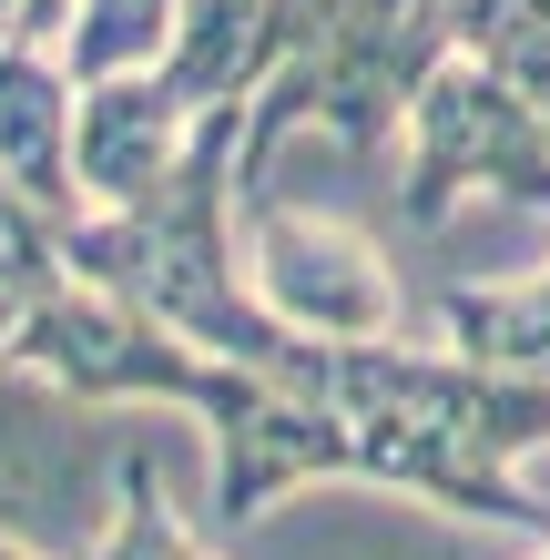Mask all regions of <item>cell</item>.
Masks as SVG:
<instances>
[{
	"mask_svg": "<svg viewBox=\"0 0 550 560\" xmlns=\"http://www.w3.org/2000/svg\"><path fill=\"white\" fill-rule=\"evenodd\" d=\"M0 368L42 377V387H61V398H82V408H113V398L194 408V418H204V439H214V428H235L245 398H255V377H266V368H245V357H214V347H194V337H174V326L133 316L122 295L72 285V276L21 306Z\"/></svg>",
	"mask_w": 550,
	"mask_h": 560,
	"instance_id": "cell-1",
	"label": "cell"
},
{
	"mask_svg": "<svg viewBox=\"0 0 550 560\" xmlns=\"http://www.w3.org/2000/svg\"><path fill=\"white\" fill-rule=\"evenodd\" d=\"M469 194H510V205L550 214V113L520 82H500L490 61H438L429 92L408 103L398 133V214L438 224Z\"/></svg>",
	"mask_w": 550,
	"mask_h": 560,
	"instance_id": "cell-2",
	"label": "cell"
},
{
	"mask_svg": "<svg viewBox=\"0 0 550 560\" xmlns=\"http://www.w3.org/2000/svg\"><path fill=\"white\" fill-rule=\"evenodd\" d=\"M245 285L266 295L276 326H296L316 347H377L408 316L398 266H387L358 224L276 205V194H245Z\"/></svg>",
	"mask_w": 550,
	"mask_h": 560,
	"instance_id": "cell-3",
	"label": "cell"
},
{
	"mask_svg": "<svg viewBox=\"0 0 550 560\" xmlns=\"http://www.w3.org/2000/svg\"><path fill=\"white\" fill-rule=\"evenodd\" d=\"M204 113L184 103L174 72H122V82H92L82 92V122H72V174H82V214H122V205H153L174 174Z\"/></svg>",
	"mask_w": 550,
	"mask_h": 560,
	"instance_id": "cell-4",
	"label": "cell"
},
{
	"mask_svg": "<svg viewBox=\"0 0 550 560\" xmlns=\"http://www.w3.org/2000/svg\"><path fill=\"white\" fill-rule=\"evenodd\" d=\"M72 122H82V82L51 42H0V184L21 205H42L51 224L82 214V174H72Z\"/></svg>",
	"mask_w": 550,
	"mask_h": 560,
	"instance_id": "cell-5",
	"label": "cell"
},
{
	"mask_svg": "<svg viewBox=\"0 0 550 560\" xmlns=\"http://www.w3.org/2000/svg\"><path fill=\"white\" fill-rule=\"evenodd\" d=\"M184 42V0H82V21L61 31L72 82H122V72H164Z\"/></svg>",
	"mask_w": 550,
	"mask_h": 560,
	"instance_id": "cell-6",
	"label": "cell"
},
{
	"mask_svg": "<svg viewBox=\"0 0 550 560\" xmlns=\"http://www.w3.org/2000/svg\"><path fill=\"white\" fill-rule=\"evenodd\" d=\"M82 560H204L194 530L174 520V500L153 489V458H122V469H113V530L92 540Z\"/></svg>",
	"mask_w": 550,
	"mask_h": 560,
	"instance_id": "cell-7",
	"label": "cell"
},
{
	"mask_svg": "<svg viewBox=\"0 0 550 560\" xmlns=\"http://www.w3.org/2000/svg\"><path fill=\"white\" fill-rule=\"evenodd\" d=\"M82 21V0H21V42H51L61 51V31Z\"/></svg>",
	"mask_w": 550,
	"mask_h": 560,
	"instance_id": "cell-8",
	"label": "cell"
},
{
	"mask_svg": "<svg viewBox=\"0 0 550 560\" xmlns=\"http://www.w3.org/2000/svg\"><path fill=\"white\" fill-rule=\"evenodd\" d=\"M21 306H31V295H11V285H0V357H11V326H21Z\"/></svg>",
	"mask_w": 550,
	"mask_h": 560,
	"instance_id": "cell-9",
	"label": "cell"
},
{
	"mask_svg": "<svg viewBox=\"0 0 550 560\" xmlns=\"http://www.w3.org/2000/svg\"><path fill=\"white\" fill-rule=\"evenodd\" d=\"M0 42H21V0H0Z\"/></svg>",
	"mask_w": 550,
	"mask_h": 560,
	"instance_id": "cell-10",
	"label": "cell"
},
{
	"mask_svg": "<svg viewBox=\"0 0 550 560\" xmlns=\"http://www.w3.org/2000/svg\"><path fill=\"white\" fill-rule=\"evenodd\" d=\"M0 560H42V550H31V540H11V530H0Z\"/></svg>",
	"mask_w": 550,
	"mask_h": 560,
	"instance_id": "cell-11",
	"label": "cell"
},
{
	"mask_svg": "<svg viewBox=\"0 0 550 560\" xmlns=\"http://www.w3.org/2000/svg\"><path fill=\"white\" fill-rule=\"evenodd\" d=\"M540 560H550V540H540Z\"/></svg>",
	"mask_w": 550,
	"mask_h": 560,
	"instance_id": "cell-12",
	"label": "cell"
}]
</instances>
